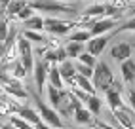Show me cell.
Masks as SVG:
<instances>
[{"mask_svg":"<svg viewBox=\"0 0 135 129\" xmlns=\"http://www.w3.org/2000/svg\"><path fill=\"white\" fill-rule=\"evenodd\" d=\"M105 2H107V6H112L116 10H122V8L128 6V0H105Z\"/></svg>","mask_w":135,"mask_h":129,"instance_id":"4dcf8cb0","label":"cell"},{"mask_svg":"<svg viewBox=\"0 0 135 129\" xmlns=\"http://www.w3.org/2000/svg\"><path fill=\"white\" fill-rule=\"evenodd\" d=\"M91 129H101V127H91Z\"/></svg>","mask_w":135,"mask_h":129,"instance_id":"60d3db41","label":"cell"},{"mask_svg":"<svg viewBox=\"0 0 135 129\" xmlns=\"http://www.w3.org/2000/svg\"><path fill=\"white\" fill-rule=\"evenodd\" d=\"M8 29H10V25H8L6 21H0V42H4L6 34H8Z\"/></svg>","mask_w":135,"mask_h":129,"instance_id":"d6a6232c","label":"cell"},{"mask_svg":"<svg viewBox=\"0 0 135 129\" xmlns=\"http://www.w3.org/2000/svg\"><path fill=\"white\" fill-rule=\"evenodd\" d=\"M89 38H91V34H89V31H76V32H73L70 34V40L69 42H88Z\"/></svg>","mask_w":135,"mask_h":129,"instance_id":"f1b7e54d","label":"cell"},{"mask_svg":"<svg viewBox=\"0 0 135 129\" xmlns=\"http://www.w3.org/2000/svg\"><path fill=\"white\" fill-rule=\"evenodd\" d=\"M59 74H61V80H63V84H67V86H70V87H74L76 84H74V76H76V70H74V64H73V61H69V59H65L63 63H59Z\"/></svg>","mask_w":135,"mask_h":129,"instance_id":"52a82bcc","label":"cell"},{"mask_svg":"<svg viewBox=\"0 0 135 129\" xmlns=\"http://www.w3.org/2000/svg\"><path fill=\"white\" fill-rule=\"evenodd\" d=\"M48 97H50V105H51V108L57 110L59 105H61V89L50 86V87H48Z\"/></svg>","mask_w":135,"mask_h":129,"instance_id":"44dd1931","label":"cell"},{"mask_svg":"<svg viewBox=\"0 0 135 129\" xmlns=\"http://www.w3.org/2000/svg\"><path fill=\"white\" fill-rule=\"evenodd\" d=\"M48 78H50V86L57 87V89H63V80H61L57 64H50L48 67Z\"/></svg>","mask_w":135,"mask_h":129,"instance_id":"e0dca14e","label":"cell"},{"mask_svg":"<svg viewBox=\"0 0 135 129\" xmlns=\"http://www.w3.org/2000/svg\"><path fill=\"white\" fill-rule=\"evenodd\" d=\"M73 27H74V25H73V23H69V21L51 19V17L44 19V29H46L48 32H51L53 36H63V34H69Z\"/></svg>","mask_w":135,"mask_h":129,"instance_id":"3957f363","label":"cell"},{"mask_svg":"<svg viewBox=\"0 0 135 129\" xmlns=\"http://www.w3.org/2000/svg\"><path fill=\"white\" fill-rule=\"evenodd\" d=\"M120 72H122V80H124V84H128L131 86L133 82H135V61L129 57V59H126L120 63Z\"/></svg>","mask_w":135,"mask_h":129,"instance_id":"8fae6325","label":"cell"},{"mask_svg":"<svg viewBox=\"0 0 135 129\" xmlns=\"http://www.w3.org/2000/svg\"><path fill=\"white\" fill-rule=\"evenodd\" d=\"M8 80H10V76L6 74V70L2 68V64H0V86H2V84H6Z\"/></svg>","mask_w":135,"mask_h":129,"instance_id":"e575fe53","label":"cell"},{"mask_svg":"<svg viewBox=\"0 0 135 129\" xmlns=\"http://www.w3.org/2000/svg\"><path fill=\"white\" fill-rule=\"evenodd\" d=\"M10 2H12V0H0V6H2V8H6Z\"/></svg>","mask_w":135,"mask_h":129,"instance_id":"74e56055","label":"cell"},{"mask_svg":"<svg viewBox=\"0 0 135 129\" xmlns=\"http://www.w3.org/2000/svg\"><path fill=\"white\" fill-rule=\"evenodd\" d=\"M110 42V36L109 34H99V36H91L88 40V53H91L93 57H99L103 53V49L107 48V44Z\"/></svg>","mask_w":135,"mask_h":129,"instance_id":"5b68a950","label":"cell"},{"mask_svg":"<svg viewBox=\"0 0 135 129\" xmlns=\"http://www.w3.org/2000/svg\"><path fill=\"white\" fill-rule=\"evenodd\" d=\"M116 25L114 19H99V21H93L89 25V34L91 36H99V34H107L109 31H112Z\"/></svg>","mask_w":135,"mask_h":129,"instance_id":"30bf717a","label":"cell"},{"mask_svg":"<svg viewBox=\"0 0 135 129\" xmlns=\"http://www.w3.org/2000/svg\"><path fill=\"white\" fill-rule=\"evenodd\" d=\"M76 61H78V63H82V64H88V67H91V68L97 64V57H93V55H91V53H88V51H82V53H80L78 57H76Z\"/></svg>","mask_w":135,"mask_h":129,"instance_id":"484cf974","label":"cell"},{"mask_svg":"<svg viewBox=\"0 0 135 129\" xmlns=\"http://www.w3.org/2000/svg\"><path fill=\"white\" fill-rule=\"evenodd\" d=\"M46 42L50 44V48H51V49H55V48H59V46H61L59 36H53V38H50V40H46Z\"/></svg>","mask_w":135,"mask_h":129,"instance_id":"836d02e7","label":"cell"},{"mask_svg":"<svg viewBox=\"0 0 135 129\" xmlns=\"http://www.w3.org/2000/svg\"><path fill=\"white\" fill-rule=\"evenodd\" d=\"M27 4H29V2H27V0H12V2L10 4H8L6 6V12H8V15H15L17 12H19L21 10V8H25Z\"/></svg>","mask_w":135,"mask_h":129,"instance_id":"cb8c5ba5","label":"cell"},{"mask_svg":"<svg viewBox=\"0 0 135 129\" xmlns=\"http://www.w3.org/2000/svg\"><path fill=\"white\" fill-rule=\"evenodd\" d=\"M31 15H34V10H32L29 4H27L25 8H21V10L17 12L15 15H12V17H13V19H21V21H25V19H29Z\"/></svg>","mask_w":135,"mask_h":129,"instance_id":"f546056e","label":"cell"},{"mask_svg":"<svg viewBox=\"0 0 135 129\" xmlns=\"http://www.w3.org/2000/svg\"><path fill=\"white\" fill-rule=\"evenodd\" d=\"M10 123H12V127H15V129H32V125H31L29 122H25L21 116L10 114Z\"/></svg>","mask_w":135,"mask_h":129,"instance_id":"d4e9b609","label":"cell"},{"mask_svg":"<svg viewBox=\"0 0 135 129\" xmlns=\"http://www.w3.org/2000/svg\"><path fill=\"white\" fill-rule=\"evenodd\" d=\"M10 68H12V78H15V80H23L27 74H29V72H27V68L21 64V61H13Z\"/></svg>","mask_w":135,"mask_h":129,"instance_id":"603a6c76","label":"cell"},{"mask_svg":"<svg viewBox=\"0 0 135 129\" xmlns=\"http://www.w3.org/2000/svg\"><path fill=\"white\" fill-rule=\"evenodd\" d=\"M65 51H67V57L76 59L78 55L84 51V44H82V42H69L67 48H65Z\"/></svg>","mask_w":135,"mask_h":129,"instance_id":"ffe728a7","label":"cell"},{"mask_svg":"<svg viewBox=\"0 0 135 129\" xmlns=\"http://www.w3.org/2000/svg\"><path fill=\"white\" fill-rule=\"evenodd\" d=\"M74 84H76L78 89L86 91V93H89V95H95V93H97L95 87H93V84H91V78H84V76L76 74V76H74Z\"/></svg>","mask_w":135,"mask_h":129,"instance_id":"2e32d148","label":"cell"},{"mask_svg":"<svg viewBox=\"0 0 135 129\" xmlns=\"http://www.w3.org/2000/svg\"><path fill=\"white\" fill-rule=\"evenodd\" d=\"M17 116H21L25 122H29L32 127L36 125L38 122H42V118L38 116V112H36L34 108H29V106H21V108H19V112H17Z\"/></svg>","mask_w":135,"mask_h":129,"instance_id":"5bb4252c","label":"cell"},{"mask_svg":"<svg viewBox=\"0 0 135 129\" xmlns=\"http://www.w3.org/2000/svg\"><path fill=\"white\" fill-rule=\"evenodd\" d=\"M129 106L133 108V112H135V91H129Z\"/></svg>","mask_w":135,"mask_h":129,"instance_id":"d590c367","label":"cell"},{"mask_svg":"<svg viewBox=\"0 0 135 129\" xmlns=\"http://www.w3.org/2000/svg\"><path fill=\"white\" fill-rule=\"evenodd\" d=\"M29 6L40 12H73V8L59 2H50V0H34V2H29Z\"/></svg>","mask_w":135,"mask_h":129,"instance_id":"8992f818","label":"cell"},{"mask_svg":"<svg viewBox=\"0 0 135 129\" xmlns=\"http://www.w3.org/2000/svg\"><path fill=\"white\" fill-rule=\"evenodd\" d=\"M74 70H76V74L80 76H84V78H91L93 76V68L91 67H88V64H82V63H74Z\"/></svg>","mask_w":135,"mask_h":129,"instance_id":"83f0119b","label":"cell"},{"mask_svg":"<svg viewBox=\"0 0 135 129\" xmlns=\"http://www.w3.org/2000/svg\"><path fill=\"white\" fill-rule=\"evenodd\" d=\"M0 129H15V127H12V125H0Z\"/></svg>","mask_w":135,"mask_h":129,"instance_id":"f35d334b","label":"cell"},{"mask_svg":"<svg viewBox=\"0 0 135 129\" xmlns=\"http://www.w3.org/2000/svg\"><path fill=\"white\" fill-rule=\"evenodd\" d=\"M48 67H50V63H46L44 59L34 61L32 76H34V84H36V89L38 91L44 89V84H46V80H48Z\"/></svg>","mask_w":135,"mask_h":129,"instance_id":"277c9868","label":"cell"},{"mask_svg":"<svg viewBox=\"0 0 135 129\" xmlns=\"http://www.w3.org/2000/svg\"><path fill=\"white\" fill-rule=\"evenodd\" d=\"M61 129H63V127H61Z\"/></svg>","mask_w":135,"mask_h":129,"instance_id":"b9f144b4","label":"cell"},{"mask_svg":"<svg viewBox=\"0 0 135 129\" xmlns=\"http://www.w3.org/2000/svg\"><path fill=\"white\" fill-rule=\"evenodd\" d=\"M112 116H114L116 122H120V125H124L126 129H133L135 127V114H131L126 106L112 110Z\"/></svg>","mask_w":135,"mask_h":129,"instance_id":"9c48e42d","label":"cell"},{"mask_svg":"<svg viewBox=\"0 0 135 129\" xmlns=\"http://www.w3.org/2000/svg\"><path fill=\"white\" fill-rule=\"evenodd\" d=\"M93 87L95 91H107L112 84H114V74H112V70L110 67L107 63H97L95 67H93Z\"/></svg>","mask_w":135,"mask_h":129,"instance_id":"6da1fadb","label":"cell"},{"mask_svg":"<svg viewBox=\"0 0 135 129\" xmlns=\"http://www.w3.org/2000/svg\"><path fill=\"white\" fill-rule=\"evenodd\" d=\"M23 36L29 42H38V44H46V38H44V34L42 32H38V31H27L25 29V32H23Z\"/></svg>","mask_w":135,"mask_h":129,"instance_id":"4316f807","label":"cell"},{"mask_svg":"<svg viewBox=\"0 0 135 129\" xmlns=\"http://www.w3.org/2000/svg\"><path fill=\"white\" fill-rule=\"evenodd\" d=\"M101 106H103V105H101V99H99L97 95H89V97H88L86 108H88L93 116H99V114H101Z\"/></svg>","mask_w":135,"mask_h":129,"instance_id":"ac0fdd59","label":"cell"},{"mask_svg":"<svg viewBox=\"0 0 135 129\" xmlns=\"http://www.w3.org/2000/svg\"><path fill=\"white\" fill-rule=\"evenodd\" d=\"M0 93H4V89H2V86H0Z\"/></svg>","mask_w":135,"mask_h":129,"instance_id":"ab89813d","label":"cell"},{"mask_svg":"<svg viewBox=\"0 0 135 129\" xmlns=\"http://www.w3.org/2000/svg\"><path fill=\"white\" fill-rule=\"evenodd\" d=\"M74 122L76 123H80V125H89L93 122V114L89 112L88 108H84V106H80L78 110H74Z\"/></svg>","mask_w":135,"mask_h":129,"instance_id":"9a60e30c","label":"cell"},{"mask_svg":"<svg viewBox=\"0 0 135 129\" xmlns=\"http://www.w3.org/2000/svg\"><path fill=\"white\" fill-rule=\"evenodd\" d=\"M107 13V6L105 4H93L84 10V15L86 17H99V15H105Z\"/></svg>","mask_w":135,"mask_h":129,"instance_id":"7402d4cb","label":"cell"},{"mask_svg":"<svg viewBox=\"0 0 135 129\" xmlns=\"http://www.w3.org/2000/svg\"><path fill=\"white\" fill-rule=\"evenodd\" d=\"M107 93V103L110 105V108L112 110H116V108H124V101H122V93H120V86H110L109 89L105 91Z\"/></svg>","mask_w":135,"mask_h":129,"instance_id":"7c38bea8","label":"cell"},{"mask_svg":"<svg viewBox=\"0 0 135 129\" xmlns=\"http://www.w3.org/2000/svg\"><path fill=\"white\" fill-rule=\"evenodd\" d=\"M34 103H36V112H38V116L44 120V123L53 125V127H57V129L63 127V122H61L59 112H57L55 108L48 106L46 103H42V99L38 97V93H34Z\"/></svg>","mask_w":135,"mask_h":129,"instance_id":"7a4b0ae2","label":"cell"},{"mask_svg":"<svg viewBox=\"0 0 135 129\" xmlns=\"http://www.w3.org/2000/svg\"><path fill=\"white\" fill-rule=\"evenodd\" d=\"M32 129H50V125H48V123H44V122H38Z\"/></svg>","mask_w":135,"mask_h":129,"instance_id":"8d00e7d4","label":"cell"},{"mask_svg":"<svg viewBox=\"0 0 135 129\" xmlns=\"http://www.w3.org/2000/svg\"><path fill=\"white\" fill-rule=\"evenodd\" d=\"M2 89L6 91L8 95L15 97V99H27V97H29V91H27V89L19 84V80H15V78H10L6 84H2Z\"/></svg>","mask_w":135,"mask_h":129,"instance_id":"ba28073f","label":"cell"},{"mask_svg":"<svg viewBox=\"0 0 135 129\" xmlns=\"http://www.w3.org/2000/svg\"><path fill=\"white\" fill-rule=\"evenodd\" d=\"M23 25H25L27 31H42L44 29V19L38 17V15H31L29 19L23 21Z\"/></svg>","mask_w":135,"mask_h":129,"instance_id":"d6986e66","label":"cell"},{"mask_svg":"<svg viewBox=\"0 0 135 129\" xmlns=\"http://www.w3.org/2000/svg\"><path fill=\"white\" fill-rule=\"evenodd\" d=\"M110 55H112L118 63H122V61H126V59L131 57V46H129L128 42H118V44L112 46Z\"/></svg>","mask_w":135,"mask_h":129,"instance_id":"4fadbf2b","label":"cell"},{"mask_svg":"<svg viewBox=\"0 0 135 129\" xmlns=\"http://www.w3.org/2000/svg\"><path fill=\"white\" fill-rule=\"evenodd\" d=\"M118 31H135V15H131L122 27H118Z\"/></svg>","mask_w":135,"mask_h":129,"instance_id":"1f68e13d","label":"cell"}]
</instances>
